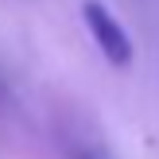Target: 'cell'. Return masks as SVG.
<instances>
[{"label": "cell", "mask_w": 159, "mask_h": 159, "mask_svg": "<svg viewBox=\"0 0 159 159\" xmlns=\"http://www.w3.org/2000/svg\"><path fill=\"white\" fill-rule=\"evenodd\" d=\"M82 23L89 31V39L97 43V51L105 54L109 66L128 70L132 58H136V47H132V35L120 20L113 16V8L105 0H82Z\"/></svg>", "instance_id": "1"}, {"label": "cell", "mask_w": 159, "mask_h": 159, "mask_svg": "<svg viewBox=\"0 0 159 159\" xmlns=\"http://www.w3.org/2000/svg\"><path fill=\"white\" fill-rule=\"evenodd\" d=\"M78 159H113V155H109L105 148H85V152L78 155Z\"/></svg>", "instance_id": "2"}]
</instances>
